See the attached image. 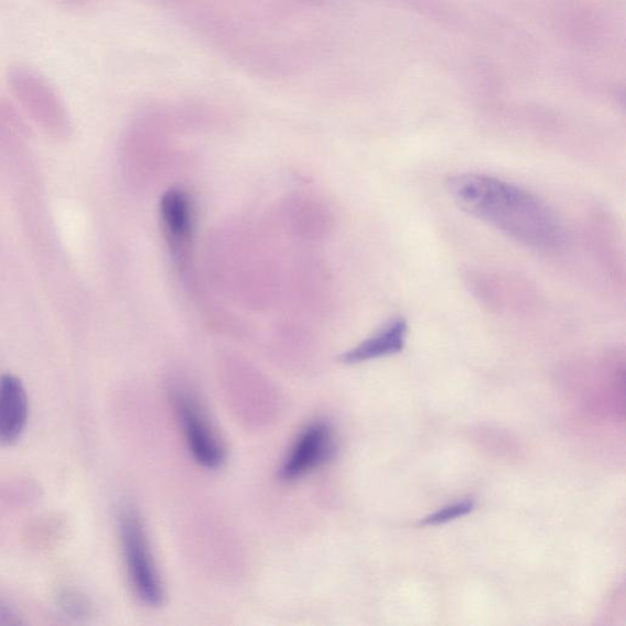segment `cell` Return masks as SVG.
<instances>
[{"label":"cell","mask_w":626,"mask_h":626,"mask_svg":"<svg viewBox=\"0 0 626 626\" xmlns=\"http://www.w3.org/2000/svg\"><path fill=\"white\" fill-rule=\"evenodd\" d=\"M446 190L467 215L528 248L553 251L564 241L553 211L517 185L483 174H457L446 181Z\"/></svg>","instance_id":"1"},{"label":"cell","mask_w":626,"mask_h":626,"mask_svg":"<svg viewBox=\"0 0 626 626\" xmlns=\"http://www.w3.org/2000/svg\"><path fill=\"white\" fill-rule=\"evenodd\" d=\"M119 532L133 591L144 605L159 607L163 602L161 580L153 563L147 533L136 509L122 508Z\"/></svg>","instance_id":"2"},{"label":"cell","mask_w":626,"mask_h":626,"mask_svg":"<svg viewBox=\"0 0 626 626\" xmlns=\"http://www.w3.org/2000/svg\"><path fill=\"white\" fill-rule=\"evenodd\" d=\"M173 404L195 462L206 468L219 467L225 462V451L196 398L187 390L176 388L173 390Z\"/></svg>","instance_id":"3"},{"label":"cell","mask_w":626,"mask_h":626,"mask_svg":"<svg viewBox=\"0 0 626 626\" xmlns=\"http://www.w3.org/2000/svg\"><path fill=\"white\" fill-rule=\"evenodd\" d=\"M162 230L175 266L185 271L192 251L195 212L192 197L182 188H171L161 198Z\"/></svg>","instance_id":"4"},{"label":"cell","mask_w":626,"mask_h":626,"mask_svg":"<svg viewBox=\"0 0 626 626\" xmlns=\"http://www.w3.org/2000/svg\"><path fill=\"white\" fill-rule=\"evenodd\" d=\"M333 452V433L330 424L313 421L300 432L279 472L284 483L303 478L326 463Z\"/></svg>","instance_id":"5"},{"label":"cell","mask_w":626,"mask_h":626,"mask_svg":"<svg viewBox=\"0 0 626 626\" xmlns=\"http://www.w3.org/2000/svg\"><path fill=\"white\" fill-rule=\"evenodd\" d=\"M28 417L24 386L14 376L0 377V444L17 442L26 428Z\"/></svg>","instance_id":"6"},{"label":"cell","mask_w":626,"mask_h":626,"mask_svg":"<svg viewBox=\"0 0 626 626\" xmlns=\"http://www.w3.org/2000/svg\"><path fill=\"white\" fill-rule=\"evenodd\" d=\"M408 334V322L398 317L389 321L386 326L367 338L354 349L342 356L345 364H360L395 355L404 349Z\"/></svg>","instance_id":"7"},{"label":"cell","mask_w":626,"mask_h":626,"mask_svg":"<svg viewBox=\"0 0 626 626\" xmlns=\"http://www.w3.org/2000/svg\"><path fill=\"white\" fill-rule=\"evenodd\" d=\"M475 508V503L473 500H464L461 503H455V505L445 507L439 511L431 514L428 518H424L421 525H440L460 519L467 516Z\"/></svg>","instance_id":"8"},{"label":"cell","mask_w":626,"mask_h":626,"mask_svg":"<svg viewBox=\"0 0 626 626\" xmlns=\"http://www.w3.org/2000/svg\"><path fill=\"white\" fill-rule=\"evenodd\" d=\"M58 602L61 608L73 618H84L88 614V602L76 591H62Z\"/></svg>","instance_id":"9"},{"label":"cell","mask_w":626,"mask_h":626,"mask_svg":"<svg viewBox=\"0 0 626 626\" xmlns=\"http://www.w3.org/2000/svg\"><path fill=\"white\" fill-rule=\"evenodd\" d=\"M19 616L13 607L8 605L3 600H0V625H15L19 624Z\"/></svg>","instance_id":"10"}]
</instances>
